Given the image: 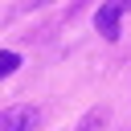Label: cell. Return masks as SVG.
Returning <instances> with one entry per match:
<instances>
[{
  "mask_svg": "<svg viewBox=\"0 0 131 131\" xmlns=\"http://www.w3.org/2000/svg\"><path fill=\"white\" fill-rule=\"evenodd\" d=\"M41 127V106L33 102H12L0 111V131H37Z\"/></svg>",
  "mask_w": 131,
  "mask_h": 131,
  "instance_id": "1",
  "label": "cell"
},
{
  "mask_svg": "<svg viewBox=\"0 0 131 131\" xmlns=\"http://www.w3.org/2000/svg\"><path fill=\"white\" fill-rule=\"evenodd\" d=\"M123 12H131V0H106L98 12H94V25L106 41H119V29H123Z\"/></svg>",
  "mask_w": 131,
  "mask_h": 131,
  "instance_id": "2",
  "label": "cell"
},
{
  "mask_svg": "<svg viewBox=\"0 0 131 131\" xmlns=\"http://www.w3.org/2000/svg\"><path fill=\"white\" fill-rule=\"evenodd\" d=\"M106 123H111V111H106V106H94V111H86V115L78 119L74 131H102Z\"/></svg>",
  "mask_w": 131,
  "mask_h": 131,
  "instance_id": "3",
  "label": "cell"
},
{
  "mask_svg": "<svg viewBox=\"0 0 131 131\" xmlns=\"http://www.w3.org/2000/svg\"><path fill=\"white\" fill-rule=\"evenodd\" d=\"M16 66H20V53H12V49H0V78L16 74Z\"/></svg>",
  "mask_w": 131,
  "mask_h": 131,
  "instance_id": "4",
  "label": "cell"
},
{
  "mask_svg": "<svg viewBox=\"0 0 131 131\" xmlns=\"http://www.w3.org/2000/svg\"><path fill=\"white\" fill-rule=\"evenodd\" d=\"M45 4H53V0H20L12 12H37V8H45Z\"/></svg>",
  "mask_w": 131,
  "mask_h": 131,
  "instance_id": "5",
  "label": "cell"
}]
</instances>
